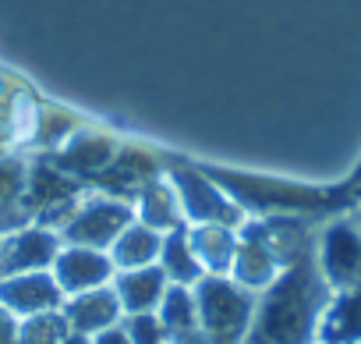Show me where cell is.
<instances>
[{"instance_id": "6da1fadb", "label": "cell", "mask_w": 361, "mask_h": 344, "mask_svg": "<svg viewBox=\"0 0 361 344\" xmlns=\"http://www.w3.org/2000/svg\"><path fill=\"white\" fill-rule=\"evenodd\" d=\"M333 298L319 259L305 249L287 270L266 287L255 305L245 344H312L319 337L322 312Z\"/></svg>"}, {"instance_id": "7a4b0ae2", "label": "cell", "mask_w": 361, "mask_h": 344, "mask_svg": "<svg viewBox=\"0 0 361 344\" xmlns=\"http://www.w3.org/2000/svg\"><path fill=\"white\" fill-rule=\"evenodd\" d=\"M195 305H199L202 337L209 344H241L248 337V326L255 316V298L248 287L231 284L227 277L213 273V277L199 280Z\"/></svg>"}, {"instance_id": "3957f363", "label": "cell", "mask_w": 361, "mask_h": 344, "mask_svg": "<svg viewBox=\"0 0 361 344\" xmlns=\"http://www.w3.org/2000/svg\"><path fill=\"white\" fill-rule=\"evenodd\" d=\"M319 270H322V277H326V284L333 291L361 284V231L354 224L340 220V224H333L322 235Z\"/></svg>"}, {"instance_id": "277c9868", "label": "cell", "mask_w": 361, "mask_h": 344, "mask_svg": "<svg viewBox=\"0 0 361 344\" xmlns=\"http://www.w3.org/2000/svg\"><path fill=\"white\" fill-rule=\"evenodd\" d=\"M61 284L54 273L47 270H29V273H11L0 277V305L11 309L15 316H36V312H50L61 309Z\"/></svg>"}, {"instance_id": "5b68a950", "label": "cell", "mask_w": 361, "mask_h": 344, "mask_svg": "<svg viewBox=\"0 0 361 344\" xmlns=\"http://www.w3.org/2000/svg\"><path fill=\"white\" fill-rule=\"evenodd\" d=\"M110 273H114V259H106L99 249L75 245L68 252H57V259H54V277H57L61 291H68V295L103 287L110 280Z\"/></svg>"}, {"instance_id": "8992f818", "label": "cell", "mask_w": 361, "mask_h": 344, "mask_svg": "<svg viewBox=\"0 0 361 344\" xmlns=\"http://www.w3.org/2000/svg\"><path fill=\"white\" fill-rule=\"evenodd\" d=\"M61 312H64V319H68V326H71L75 333L96 337V333L117 326V316H121L124 309H121L114 287L103 284V287H92V291H78V295H71V302H68Z\"/></svg>"}, {"instance_id": "52a82bcc", "label": "cell", "mask_w": 361, "mask_h": 344, "mask_svg": "<svg viewBox=\"0 0 361 344\" xmlns=\"http://www.w3.org/2000/svg\"><path fill=\"white\" fill-rule=\"evenodd\" d=\"M170 280L159 266H138V270H124L117 280H114V295L121 302V309L131 316V312H156L163 295H166Z\"/></svg>"}, {"instance_id": "ba28073f", "label": "cell", "mask_w": 361, "mask_h": 344, "mask_svg": "<svg viewBox=\"0 0 361 344\" xmlns=\"http://www.w3.org/2000/svg\"><path fill=\"white\" fill-rule=\"evenodd\" d=\"M322 344H361V284L333 291L322 323H319Z\"/></svg>"}, {"instance_id": "9c48e42d", "label": "cell", "mask_w": 361, "mask_h": 344, "mask_svg": "<svg viewBox=\"0 0 361 344\" xmlns=\"http://www.w3.org/2000/svg\"><path fill=\"white\" fill-rule=\"evenodd\" d=\"M54 259H57V238L47 231H25L0 249V277L47 270L54 266Z\"/></svg>"}, {"instance_id": "30bf717a", "label": "cell", "mask_w": 361, "mask_h": 344, "mask_svg": "<svg viewBox=\"0 0 361 344\" xmlns=\"http://www.w3.org/2000/svg\"><path fill=\"white\" fill-rule=\"evenodd\" d=\"M124 227H128V210H121V206H89L78 220L68 224V238L75 245H85V249H103V245H114Z\"/></svg>"}, {"instance_id": "8fae6325", "label": "cell", "mask_w": 361, "mask_h": 344, "mask_svg": "<svg viewBox=\"0 0 361 344\" xmlns=\"http://www.w3.org/2000/svg\"><path fill=\"white\" fill-rule=\"evenodd\" d=\"M163 238L152 227H124L114 242V266L121 270H138V266H152L159 259Z\"/></svg>"}, {"instance_id": "7c38bea8", "label": "cell", "mask_w": 361, "mask_h": 344, "mask_svg": "<svg viewBox=\"0 0 361 344\" xmlns=\"http://www.w3.org/2000/svg\"><path fill=\"white\" fill-rule=\"evenodd\" d=\"M159 319H163V326L173 340L199 330V305H195V295L188 291V284H170L166 287V295L159 302Z\"/></svg>"}, {"instance_id": "4fadbf2b", "label": "cell", "mask_w": 361, "mask_h": 344, "mask_svg": "<svg viewBox=\"0 0 361 344\" xmlns=\"http://www.w3.org/2000/svg\"><path fill=\"white\" fill-rule=\"evenodd\" d=\"M159 270L166 273L170 284H199L202 280V263L192 249V242L185 235H170L163 238V249H159Z\"/></svg>"}, {"instance_id": "5bb4252c", "label": "cell", "mask_w": 361, "mask_h": 344, "mask_svg": "<svg viewBox=\"0 0 361 344\" xmlns=\"http://www.w3.org/2000/svg\"><path fill=\"white\" fill-rule=\"evenodd\" d=\"M192 249H195L202 270L220 273V277L234 266V252H238V245L231 242V235H227L224 227H202V231H195Z\"/></svg>"}, {"instance_id": "9a60e30c", "label": "cell", "mask_w": 361, "mask_h": 344, "mask_svg": "<svg viewBox=\"0 0 361 344\" xmlns=\"http://www.w3.org/2000/svg\"><path fill=\"white\" fill-rule=\"evenodd\" d=\"M68 333H71V326L61 309L18 319V344H61Z\"/></svg>"}, {"instance_id": "2e32d148", "label": "cell", "mask_w": 361, "mask_h": 344, "mask_svg": "<svg viewBox=\"0 0 361 344\" xmlns=\"http://www.w3.org/2000/svg\"><path fill=\"white\" fill-rule=\"evenodd\" d=\"M124 333L131 337V344H166L170 340L159 312H131L124 323Z\"/></svg>"}, {"instance_id": "e0dca14e", "label": "cell", "mask_w": 361, "mask_h": 344, "mask_svg": "<svg viewBox=\"0 0 361 344\" xmlns=\"http://www.w3.org/2000/svg\"><path fill=\"white\" fill-rule=\"evenodd\" d=\"M0 344H18V316L0 305Z\"/></svg>"}, {"instance_id": "ac0fdd59", "label": "cell", "mask_w": 361, "mask_h": 344, "mask_svg": "<svg viewBox=\"0 0 361 344\" xmlns=\"http://www.w3.org/2000/svg\"><path fill=\"white\" fill-rule=\"evenodd\" d=\"M92 344H131V337H128L121 326H110V330L96 333V337H92Z\"/></svg>"}, {"instance_id": "d6986e66", "label": "cell", "mask_w": 361, "mask_h": 344, "mask_svg": "<svg viewBox=\"0 0 361 344\" xmlns=\"http://www.w3.org/2000/svg\"><path fill=\"white\" fill-rule=\"evenodd\" d=\"M61 344H92V340H89L85 333H75V330H71V333H68V337H64Z\"/></svg>"}]
</instances>
